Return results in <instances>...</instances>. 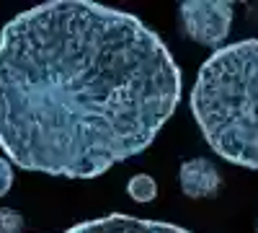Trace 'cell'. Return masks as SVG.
I'll use <instances>...</instances> for the list:
<instances>
[{"label":"cell","mask_w":258,"mask_h":233,"mask_svg":"<svg viewBox=\"0 0 258 233\" xmlns=\"http://www.w3.org/2000/svg\"><path fill=\"white\" fill-rule=\"evenodd\" d=\"M183 34L202 47L217 50L232 29V6L225 0H186L178 8Z\"/></svg>","instance_id":"3"},{"label":"cell","mask_w":258,"mask_h":233,"mask_svg":"<svg viewBox=\"0 0 258 233\" xmlns=\"http://www.w3.org/2000/svg\"><path fill=\"white\" fill-rule=\"evenodd\" d=\"M178 184L181 192L188 200H207L214 197L222 187V176L217 171V166L207 158H191L181 163L178 171Z\"/></svg>","instance_id":"4"},{"label":"cell","mask_w":258,"mask_h":233,"mask_svg":"<svg viewBox=\"0 0 258 233\" xmlns=\"http://www.w3.org/2000/svg\"><path fill=\"white\" fill-rule=\"evenodd\" d=\"M0 233H24V215L13 207H0Z\"/></svg>","instance_id":"7"},{"label":"cell","mask_w":258,"mask_h":233,"mask_svg":"<svg viewBox=\"0 0 258 233\" xmlns=\"http://www.w3.org/2000/svg\"><path fill=\"white\" fill-rule=\"evenodd\" d=\"M126 195L132 197L135 202H153L158 197V181L150 174H137V176L129 179Z\"/></svg>","instance_id":"6"},{"label":"cell","mask_w":258,"mask_h":233,"mask_svg":"<svg viewBox=\"0 0 258 233\" xmlns=\"http://www.w3.org/2000/svg\"><path fill=\"white\" fill-rule=\"evenodd\" d=\"M13 187V166L6 156H0V197H6Z\"/></svg>","instance_id":"8"},{"label":"cell","mask_w":258,"mask_h":233,"mask_svg":"<svg viewBox=\"0 0 258 233\" xmlns=\"http://www.w3.org/2000/svg\"><path fill=\"white\" fill-rule=\"evenodd\" d=\"M191 114L220 158L258 168V39L220 47L204 62Z\"/></svg>","instance_id":"2"},{"label":"cell","mask_w":258,"mask_h":233,"mask_svg":"<svg viewBox=\"0 0 258 233\" xmlns=\"http://www.w3.org/2000/svg\"><path fill=\"white\" fill-rule=\"evenodd\" d=\"M181 99V70L132 13L54 0L0 31V148L11 163L93 179L142 153Z\"/></svg>","instance_id":"1"},{"label":"cell","mask_w":258,"mask_h":233,"mask_svg":"<svg viewBox=\"0 0 258 233\" xmlns=\"http://www.w3.org/2000/svg\"><path fill=\"white\" fill-rule=\"evenodd\" d=\"M64 233H191L186 228L158 223V220H142V218H126V215H111L91 223H80Z\"/></svg>","instance_id":"5"}]
</instances>
